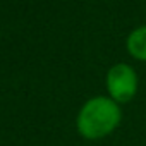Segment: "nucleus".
I'll list each match as a JSON object with an SVG mask.
<instances>
[{
	"label": "nucleus",
	"mask_w": 146,
	"mask_h": 146,
	"mask_svg": "<svg viewBox=\"0 0 146 146\" xmlns=\"http://www.w3.org/2000/svg\"><path fill=\"white\" fill-rule=\"evenodd\" d=\"M125 48L132 58H136L139 62H146V24L134 28L127 35Z\"/></svg>",
	"instance_id": "nucleus-3"
},
{
	"label": "nucleus",
	"mask_w": 146,
	"mask_h": 146,
	"mask_svg": "<svg viewBox=\"0 0 146 146\" xmlns=\"http://www.w3.org/2000/svg\"><path fill=\"white\" fill-rule=\"evenodd\" d=\"M105 86L108 96L119 105H122V103H129L136 96L139 79L132 65L119 62L108 69L105 78Z\"/></svg>",
	"instance_id": "nucleus-2"
},
{
	"label": "nucleus",
	"mask_w": 146,
	"mask_h": 146,
	"mask_svg": "<svg viewBox=\"0 0 146 146\" xmlns=\"http://www.w3.org/2000/svg\"><path fill=\"white\" fill-rule=\"evenodd\" d=\"M122 120V108L110 96H93L79 110L78 132L86 139H102L112 134Z\"/></svg>",
	"instance_id": "nucleus-1"
}]
</instances>
